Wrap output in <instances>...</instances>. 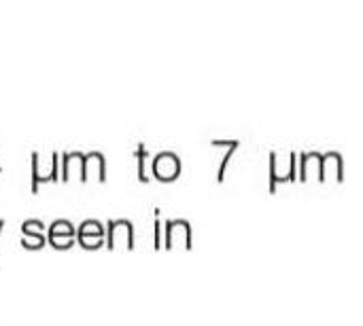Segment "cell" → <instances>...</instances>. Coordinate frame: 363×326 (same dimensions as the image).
<instances>
[{
	"label": "cell",
	"mask_w": 363,
	"mask_h": 326,
	"mask_svg": "<svg viewBox=\"0 0 363 326\" xmlns=\"http://www.w3.org/2000/svg\"><path fill=\"white\" fill-rule=\"evenodd\" d=\"M21 246L26 248H40L47 238H45V223L38 221V219H30V221H23L21 225Z\"/></svg>",
	"instance_id": "cell-6"
},
{
	"label": "cell",
	"mask_w": 363,
	"mask_h": 326,
	"mask_svg": "<svg viewBox=\"0 0 363 326\" xmlns=\"http://www.w3.org/2000/svg\"><path fill=\"white\" fill-rule=\"evenodd\" d=\"M153 176L162 182H170L174 178H179L181 174V159L177 153L172 151H162L155 159H153Z\"/></svg>",
	"instance_id": "cell-2"
},
{
	"label": "cell",
	"mask_w": 363,
	"mask_h": 326,
	"mask_svg": "<svg viewBox=\"0 0 363 326\" xmlns=\"http://www.w3.org/2000/svg\"><path fill=\"white\" fill-rule=\"evenodd\" d=\"M183 238V244L187 250L194 248V240H191V225L185 219H170L166 221V231L162 233V248L170 250L174 246V240Z\"/></svg>",
	"instance_id": "cell-1"
},
{
	"label": "cell",
	"mask_w": 363,
	"mask_h": 326,
	"mask_svg": "<svg viewBox=\"0 0 363 326\" xmlns=\"http://www.w3.org/2000/svg\"><path fill=\"white\" fill-rule=\"evenodd\" d=\"M119 235H123L128 250H134V227H132V223L128 219H115V221H108L106 223L104 242H106L108 250L115 248V242H117Z\"/></svg>",
	"instance_id": "cell-4"
},
{
	"label": "cell",
	"mask_w": 363,
	"mask_h": 326,
	"mask_svg": "<svg viewBox=\"0 0 363 326\" xmlns=\"http://www.w3.org/2000/svg\"><path fill=\"white\" fill-rule=\"evenodd\" d=\"M57 163H60V155H57V151H53V153H51V170L47 172V174H49V182H57V180H60Z\"/></svg>",
	"instance_id": "cell-11"
},
{
	"label": "cell",
	"mask_w": 363,
	"mask_h": 326,
	"mask_svg": "<svg viewBox=\"0 0 363 326\" xmlns=\"http://www.w3.org/2000/svg\"><path fill=\"white\" fill-rule=\"evenodd\" d=\"M40 159L38 153H32V193H38V178H40Z\"/></svg>",
	"instance_id": "cell-10"
},
{
	"label": "cell",
	"mask_w": 363,
	"mask_h": 326,
	"mask_svg": "<svg viewBox=\"0 0 363 326\" xmlns=\"http://www.w3.org/2000/svg\"><path fill=\"white\" fill-rule=\"evenodd\" d=\"M238 146H240V140H228V151H225V155H223V159L219 163V170H217V182H223L225 170H228V161L232 159V155L236 153Z\"/></svg>",
	"instance_id": "cell-8"
},
{
	"label": "cell",
	"mask_w": 363,
	"mask_h": 326,
	"mask_svg": "<svg viewBox=\"0 0 363 326\" xmlns=\"http://www.w3.org/2000/svg\"><path fill=\"white\" fill-rule=\"evenodd\" d=\"M155 221H153V248L160 250L162 248V223H160V208L153 210Z\"/></svg>",
	"instance_id": "cell-9"
},
{
	"label": "cell",
	"mask_w": 363,
	"mask_h": 326,
	"mask_svg": "<svg viewBox=\"0 0 363 326\" xmlns=\"http://www.w3.org/2000/svg\"><path fill=\"white\" fill-rule=\"evenodd\" d=\"M45 238L49 240V244L53 248L64 250V248H68V246L74 244V225L70 221H66V219H60V221H55L47 229V235Z\"/></svg>",
	"instance_id": "cell-5"
},
{
	"label": "cell",
	"mask_w": 363,
	"mask_h": 326,
	"mask_svg": "<svg viewBox=\"0 0 363 326\" xmlns=\"http://www.w3.org/2000/svg\"><path fill=\"white\" fill-rule=\"evenodd\" d=\"M134 155H136V163H138V180L140 182H149V174H147V157H149V153H147L145 142H138Z\"/></svg>",
	"instance_id": "cell-7"
},
{
	"label": "cell",
	"mask_w": 363,
	"mask_h": 326,
	"mask_svg": "<svg viewBox=\"0 0 363 326\" xmlns=\"http://www.w3.org/2000/svg\"><path fill=\"white\" fill-rule=\"evenodd\" d=\"M2 229H4V219H0V233H2Z\"/></svg>",
	"instance_id": "cell-12"
},
{
	"label": "cell",
	"mask_w": 363,
	"mask_h": 326,
	"mask_svg": "<svg viewBox=\"0 0 363 326\" xmlns=\"http://www.w3.org/2000/svg\"><path fill=\"white\" fill-rule=\"evenodd\" d=\"M74 240L83 246V248H100L104 244V225L96 219H87L83 221L77 229H74Z\"/></svg>",
	"instance_id": "cell-3"
}]
</instances>
